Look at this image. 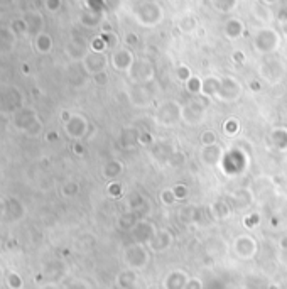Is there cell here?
Segmentation results:
<instances>
[{
  "mask_svg": "<svg viewBox=\"0 0 287 289\" xmlns=\"http://www.w3.org/2000/svg\"><path fill=\"white\" fill-rule=\"evenodd\" d=\"M264 2V6H272V4H276L277 0H262Z\"/></svg>",
  "mask_w": 287,
  "mask_h": 289,
  "instance_id": "f546056e",
  "label": "cell"
},
{
  "mask_svg": "<svg viewBox=\"0 0 287 289\" xmlns=\"http://www.w3.org/2000/svg\"><path fill=\"white\" fill-rule=\"evenodd\" d=\"M22 19L27 24L29 34L37 36L39 32H44V17L39 10H27L22 16Z\"/></svg>",
  "mask_w": 287,
  "mask_h": 289,
  "instance_id": "ba28073f",
  "label": "cell"
},
{
  "mask_svg": "<svg viewBox=\"0 0 287 289\" xmlns=\"http://www.w3.org/2000/svg\"><path fill=\"white\" fill-rule=\"evenodd\" d=\"M279 44H281V38L272 28L259 29V32L255 34V38H254V48H255V51L260 52V54L274 52L277 48H279Z\"/></svg>",
  "mask_w": 287,
  "mask_h": 289,
  "instance_id": "3957f363",
  "label": "cell"
},
{
  "mask_svg": "<svg viewBox=\"0 0 287 289\" xmlns=\"http://www.w3.org/2000/svg\"><path fill=\"white\" fill-rule=\"evenodd\" d=\"M64 130L66 136L71 137V139H81L88 130L86 118L83 115H69V118L64 120Z\"/></svg>",
  "mask_w": 287,
  "mask_h": 289,
  "instance_id": "52a82bcc",
  "label": "cell"
},
{
  "mask_svg": "<svg viewBox=\"0 0 287 289\" xmlns=\"http://www.w3.org/2000/svg\"><path fill=\"white\" fill-rule=\"evenodd\" d=\"M44 132V126H42V122L41 120H37L36 124H32L29 128H27V132H25V136L27 137H39Z\"/></svg>",
  "mask_w": 287,
  "mask_h": 289,
  "instance_id": "7402d4cb",
  "label": "cell"
},
{
  "mask_svg": "<svg viewBox=\"0 0 287 289\" xmlns=\"http://www.w3.org/2000/svg\"><path fill=\"white\" fill-rule=\"evenodd\" d=\"M10 29L14 30V32L17 36H20V34H29V30H27V24H25V20L22 19V17H19V19H14L10 22Z\"/></svg>",
  "mask_w": 287,
  "mask_h": 289,
  "instance_id": "d6986e66",
  "label": "cell"
},
{
  "mask_svg": "<svg viewBox=\"0 0 287 289\" xmlns=\"http://www.w3.org/2000/svg\"><path fill=\"white\" fill-rule=\"evenodd\" d=\"M110 63L117 71H130L135 63L134 52L129 48H117L110 56Z\"/></svg>",
  "mask_w": 287,
  "mask_h": 289,
  "instance_id": "8992f818",
  "label": "cell"
},
{
  "mask_svg": "<svg viewBox=\"0 0 287 289\" xmlns=\"http://www.w3.org/2000/svg\"><path fill=\"white\" fill-rule=\"evenodd\" d=\"M83 68L86 70V73L96 74L101 71H107V66L110 63V58L105 52H96V51H88L86 56L83 58Z\"/></svg>",
  "mask_w": 287,
  "mask_h": 289,
  "instance_id": "5b68a950",
  "label": "cell"
},
{
  "mask_svg": "<svg viewBox=\"0 0 287 289\" xmlns=\"http://www.w3.org/2000/svg\"><path fill=\"white\" fill-rule=\"evenodd\" d=\"M90 50H86L85 44L81 42H76V41H71L68 42V46H66V54H68L71 60H79L83 61V58L86 56V52Z\"/></svg>",
  "mask_w": 287,
  "mask_h": 289,
  "instance_id": "4fadbf2b",
  "label": "cell"
},
{
  "mask_svg": "<svg viewBox=\"0 0 287 289\" xmlns=\"http://www.w3.org/2000/svg\"><path fill=\"white\" fill-rule=\"evenodd\" d=\"M5 284L8 289H22L24 288V279H22V276L19 272H15V270H8L5 274Z\"/></svg>",
  "mask_w": 287,
  "mask_h": 289,
  "instance_id": "5bb4252c",
  "label": "cell"
},
{
  "mask_svg": "<svg viewBox=\"0 0 287 289\" xmlns=\"http://www.w3.org/2000/svg\"><path fill=\"white\" fill-rule=\"evenodd\" d=\"M78 183H73V181H68V183H64L61 186V194H63L64 198H73L78 194Z\"/></svg>",
  "mask_w": 287,
  "mask_h": 289,
  "instance_id": "e0dca14e",
  "label": "cell"
},
{
  "mask_svg": "<svg viewBox=\"0 0 287 289\" xmlns=\"http://www.w3.org/2000/svg\"><path fill=\"white\" fill-rule=\"evenodd\" d=\"M101 38L105 39V42H107V46L110 48V50H117L118 48V36L113 32V30H103V32L100 34Z\"/></svg>",
  "mask_w": 287,
  "mask_h": 289,
  "instance_id": "ac0fdd59",
  "label": "cell"
},
{
  "mask_svg": "<svg viewBox=\"0 0 287 289\" xmlns=\"http://www.w3.org/2000/svg\"><path fill=\"white\" fill-rule=\"evenodd\" d=\"M17 42V34L10 29V26H2L0 28V54L14 51Z\"/></svg>",
  "mask_w": 287,
  "mask_h": 289,
  "instance_id": "9c48e42d",
  "label": "cell"
},
{
  "mask_svg": "<svg viewBox=\"0 0 287 289\" xmlns=\"http://www.w3.org/2000/svg\"><path fill=\"white\" fill-rule=\"evenodd\" d=\"M24 204H22L17 198H8L5 200V212H3V216L8 222H17L24 216Z\"/></svg>",
  "mask_w": 287,
  "mask_h": 289,
  "instance_id": "30bf717a",
  "label": "cell"
},
{
  "mask_svg": "<svg viewBox=\"0 0 287 289\" xmlns=\"http://www.w3.org/2000/svg\"><path fill=\"white\" fill-rule=\"evenodd\" d=\"M3 212H5V200H0V216H3Z\"/></svg>",
  "mask_w": 287,
  "mask_h": 289,
  "instance_id": "83f0119b",
  "label": "cell"
},
{
  "mask_svg": "<svg viewBox=\"0 0 287 289\" xmlns=\"http://www.w3.org/2000/svg\"><path fill=\"white\" fill-rule=\"evenodd\" d=\"M32 46H34V50L39 52V54H49V52L52 51V46H54V42H52L51 34L39 32L37 36H34Z\"/></svg>",
  "mask_w": 287,
  "mask_h": 289,
  "instance_id": "8fae6325",
  "label": "cell"
},
{
  "mask_svg": "<svg viewBox=\"0 0 287 289\" xmlns=\"http://www.w3.org/2000/svg\"><path fill=\"white\" fill-rule=\"evenodd\" d=\"M20 106H24V95L19 88L12 85L0 88V114L12 117Z\"/></svg>",
  "mask_w": 287,
  "mask_h": 289,
  "instance_id": "7a4b0ae2",
  "label": "cell"
},
{
  "mask_svg": "<svg viewBox=\"0 0 287 289\" xmlns=\"http://www.w3.org/2000/svg\"><path fill=\"white\" fill-rule=\"evenodd\" d=\"M44 7H46V10H49L51 14H54V12L61 10L63 0H44Z\"/></svg>",
  "mask_w": 287,
  "mask_h": 289,
  "instance_id": "603a6c76",
  "label": "cell"
},
{
  "mask_svg": "<svg viewBox=\"0 0 287 289\" xmlns=\"http://www.w3.org/2000/svg\"><path fill=\"white\" fill-rule=\"evenodd\" d=\"M178 28L183 30V32H193L194 29L198 28V20H196V17L194 16H183L181 19L178 20Z\"/></svg>",
  "mask_w": 287,
  "mask_h": 289,
  "instance_id": "9a60e30c",
  "label": "cell"
},
{
  "mask_svg": "<svg viewBox=\"0 0 287 289\" xmlns=\"http://www.w3.org/2000/svg\"><path fill=\"white\" fill-rule=\"evenodd\" d=\"M232 58L237 61V63H244V61H245V56H244V52H242V51H235Z\"/></svg>",
  "mask_w": 287,
  "mask_h": 289,
  "instance_id": "4316f807",
  "label": "cell"
},
{
  "mask_svg": "<svg viewBox=\"0 0 287 289\" xmlns=\"http://www.w3.org/2000/svg\"><path fill=\"white\" fill-rule=\"evenodd\" d=\"M79 20H81V24L86 26V28H96L100 22V17L96 14H83Z\"/></svg>",
  "mask_w": 287,
  "mask_h": 289,
  "instance_id": "44dd1931",
  "label": "cell"
},
{
  "mask_svg": "<svg viewBox=\"0 0 287 289\" xmlns=\"http://www.w3.org/2000/svg\"><path fill=\"white\" fill-rule=\"evenodd\" d=\"M125 42H127V44H130V46H134V44H137V42H139V36H135L134 32L127 34V38H125Z\"/></svg>",
  "mask_w": 287,
  "mask_h": 289,
  "instance_id": "484cf974",
  "label": "cell"
},
{
  "mask_svg": "<svg viewBox=\"0 0 287 289\" xmlns=\"http://www.w3.org/2000/svg\"><path fill=\"white\" fill-rule=\"evenodd\" d=\"M178 78L183 80V82H186V80L191 78V71H189L186 66H179V68H178Z\"/></svg>",
  "mask_w": 287,
  "mask_h": 289,
  "instance_id": "d4e9b609",
  "label": "cell"
},
{
  "mask_svg": "<svg viewBox=\"0 0 287 289\" xmlns=\"http://www.w3.org/2000/svg\"><path fill=\"white\" fill-rule=\"evenodd\" d=\"M134 16H135V20L139 22L140 26L144 28H154L157 26L159 22L162 20V7L159 6L157 2L154 0H144V2H139L137 6L134 7Z\"/></svg>",
  "mask_w": 287,
  "mask_h": 289,
  "instance_id": "6da1fadb",
  "label": "cell"
},
{
  "mask_svg": "<svg viewBox=\"0 0 287 289\" xmlns=\"http://www.w3.org/2000/svg\"><path fill=\"white\" fill-rule=\"evenodd\" d=\"M244 22L238 19H230L227 24H225V36L228 39H238L242 34H244Z\"/></svg>",
  "mask_w": 287,
  "mask_h": 289,
  "instance_id": "7c38bea8",
  "label": "cell"
},
{
  "mask_svg": "<svg viewBox=\"0 0 287 289\" xmlns=\"http://www.w3.org/2000/svg\"><path fill=\"white\" fill-rule=\"evenodd\" d=\"M12 2H14V0H0V7H7L10 6Z\"/></svg>",
  "mask_w": 287,
  "mask_h": 289,
  "instance_id": "f1b7e54d",
  "label": "cell"
},
{
  "mask_svg": "<svg viewBox=\"0 0 287 289\" xmlns=\"http://www.w3.org/2000/svg\"><path fill=\"white\" fill-rule=\"evenodd\" d=\"M93 82L96 83V85H107V83H108V74H107V71H101V73L93 74Z\"/></svg>",
  "mask_w": 287,
  "mask_h": 289,
  "instance_id": "cb8c5ba5",
  "label": "cell"
},
{
  "mask_svg": "<svg viewBox=\"0 0 287 289\" xmlns=\"http://www.w3.org/2000/svg\"><path fill=\"white\" fill-rule=\"evenodd\" d=\"M107 42H105V39L101 38V36H96V38L91 39L90 42V51H96V52H105L107 51Z\"/></svg>",
  "mask_w": 287,
  "mask_h": 289,
  "instance_id": "ffe728a7",
  "label": "cell"
},
{
  "mask_svg": "<svg viewBox=\"0 0 287 289\" xmlns=\"http://www.w3.org/2000/svg\"><path fill=\"white\" fill-rule=\"evenodd\" d=\"M215 4V8L218 12H222V14H228V12H232L233 8L237 7L238 0H213Z\"/></svg>",
  "mask_w": 287,
  "mask_h": 289,
  "instance_id": "2e32d148",
  "label": "cell"
},
{
  "mask_svg": "<svg viewBox=\"0 0 287 289\" xmlns=\"http://www.w3.org/2000/svg\"><path fill=\"white\" fill-rule=\"evenodd\" d=\"M39 120L37 117V112L32 108V106H20L17 112L12 115V126L17 132H22V134H25L27 132V128L32 126V124H36Z\"/></svg>",
  "mask_w": 287,
  "mask_h": 289,
  "instance_id": "277c9868",
  "label": "cell"
}]
</instances>
